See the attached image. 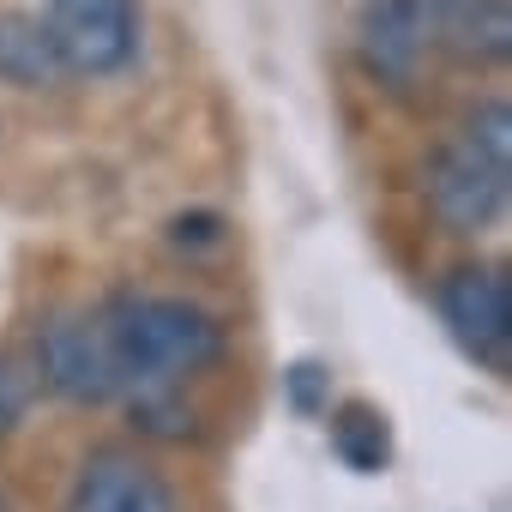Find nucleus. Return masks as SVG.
<instances>
[{"label": "nucleus", "mask_w": 512, "mask_h": 512, "mask_svg": "<svg viewBox=\"0 0 512 512\" xmlns=\"http://www.w3.org/2000/svg\"><path fill=\"white\" fill-rule=\"evenodd\" d=\"M121 392H163L187 386L193 374L217 368L229 350V332L211 308L187 296H157V290H115L109 308L97 314Z\"/></svg>", "instance_id": "1"}, {"label": "nucleus", "mask_w": 512, "mask_h": 512, "mask_svg": "<svg viewBox=\"0 0 512 512\" xmlns=\"http://www.w3.org/2000/svg\"><path fill=\"white\" fill-rule=\"evenodd\" d=\"M422 199H428V217L446 235H488L506 217V199H512V157L488 151L482 139H470L458 127L452 139H440L428 151Z\"/></svg>", "instance_id": "2"}, {"label": "nucleus", "mask_w": 512, "mask_h": 512, "mask_svg": "<svg viewBox=\"0 0 512 512\" xmlns=\"http://www.w3.org/2000/svg\"><path fill=\"white\" fill-rule=\"evenodd\" d=\"M434 308H440L452 344H458L470 362H482L488 374H506V368H512V284H506L500 266L464 260V266L440 272Z\"/></svg>", "instance_id": "3"}, {"label": "nucleus", "mask_w": 512, "mask_h": 512, "mask_svg": "<svg viewBox=\"0 0 512 512\" xmlns=\"http://www.w3.org/2000/svg\"><path fill=\"white\" fill-rule=\"evenodd\" d=\"M434 55H440L434 0H362V13H356V61H362V73L380 91L410 97L428 79Z\"/></svg>", "instance_id": "4"}, {"label": "nucleus", "mask_w": 512, "mask_h": 512, "mask_svg": "<svg viewBox=\"0 0 512 512\" xmlns=\"http://www.w3.org/2000/svg\"><path fill=\"white\" fill-rule=\"evenodd\" d=\"M43 25L79 79H109L139 55V0H43Z\"/></svg>", "instance_id": "5"}, {"label": "nucleus", "mask_w": 512, "mask_h": 512, "mask_svg": "<svg viewBox=\"0 0 512 512\" xmlns=\"http://www.w3.org/2000/svg\"><path fill=\"white\" fill-rule=\"evenodd\" d=\"M37 380L49 392H61L67 404H109L121 398V374L103 338L97 314H49L37 326Z\"/></svg>", "instance_id": "6"}, {"label": "nucleus", "mask_w": 512, "mask_h": 512, "mask_svg": "<svg viewBox=\"0 0 512 512\" xmlns=\"http://www.w3.org/2000/svg\"><path fill=\"white\" fill-rule=\"evenodd\" d=\"M67 512H181L169 476L133 446H97L73 470Z\"/></svg>", "instance_id": "7"}, {"label": "nucleus", "mask_w": 512, "mask_h": 512, "mask_svg": "<svg viewBox=\"0 0 512 512\" xmlns=\"http://www.w3.org/2000/svg\"><path fill=\"white\" fill-rule=\"evenodd\" d=\"M434 37L470 67H500L512 55V13L506 0H434Z\"/></svg>", "instance_id": "8"}, {"label": "nucleus", "mask_w": 512, "mask_h": 512, "mask_svg": "<svg viewBox=\"0 0 512 512\" xmlns=\"http://www.w3.org/2000/svg\"><path fill=\"white\" fill-rule=\"evenodd\" d=\"M61 79H67V67L55 55V37H49L43 13H0V85L49 91Z\"/></svg>", "instance_id": "9"}, {"label": "nucleus", "mask_w": 512, "mask_h": 512, "mask_svg": "<svg viewBox=\"0 0 512 512\" xmlns=\"http://www.w3.org/2000/svg\"><path fill=\"white\" fill-rule=\"evenodd\" d=\"M332 452H338L350 470H362V476L386 470V458H392L386 416H380V410H368V404H344V410L332 416Z\"/></svg>", "instance_id": "10"}, {"label": "nucleus", "mask_w": 512, "mask_h": 512, "mask_svg": "<svg viewBox=\"0 0 512 512\" xmlns=\"http://www.w3.org/2000/svg\"><path fill=\"white\" fill-rule=\"evenodd\" d=\"M19 416H25V380H19V368L7 356H0V440H13Z\"/></svg>", "instance_id": "11"}, {"label": "nucleus", "mask_w": 512, "mask_h": 512, "mask_svg": "<svg viewBox=\"0 0 512 512\" xmlns=\"http://www.w3.org/2000/svg\"><path fill=\"white\" fill-rule=\"evenodd\" d=\"M284 380H290V404H296V410H314V398H320V368L302 362V368H290Z\"/></svg>", "instance_id": "12"}]
</instances>
